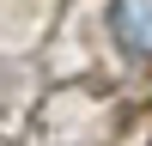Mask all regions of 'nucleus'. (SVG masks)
<instances>
[{
	"label": "nucleus",
	"instance_id": "f257e3e1",
	"mask_svg": "<svg viewBox=\"0 0 152 146\" xmlns=\"http://www.w3.org/2000/svg\"><path fill=\"white\" fill-rule=\"evenodd\" d=\"M110 31H116V43L128 55H152V0H116Z\"/></svg>",
	"mask_w": 152,
	"mask_h": 146
}]
</instances>
